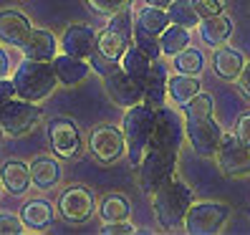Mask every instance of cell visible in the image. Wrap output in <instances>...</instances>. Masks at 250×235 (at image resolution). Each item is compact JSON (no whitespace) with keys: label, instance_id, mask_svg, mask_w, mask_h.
<instances>
[{"label":"cell","instance_id":"6da1fadb","mask_svg":"<svg viewBox=\"0 0 250 235\" xmlns=\"http://www.w3.org/2000/svg\"><path fill=\"white\" fill-rule=\"evenodd\" d=\"M192 202H195V192L185 180H180L177 174L165 180L152 192V210H154L159 228L180 230L185 225V215Z\"/></svg>","mask_w":250,"mask_h":235},{"label":"cell","instance_id":"7a4b0ae2","mask_svg":"<svg viewBox=\"0 0 250 235\" xmlns=\"http://www.w3.org/2000/svg\"><path fill=\"white\" fill-rule=\"evenodd\" d=\"M13 86H16V96L41 104L46 101L58 86L56 71L51 66V61H31L23 58V64L13 73Z\"/></svg>","mask_w":250,"mask_h":235},{"label":"cell","instance_id":"3957f363","mask_svg":"<svg viewBox=\"0 0 250 235\" xmlns=\"http://www.w3.org/2000/svg\"><path fill=\"white\" fill-rule=\"evenodd\" d=\"M152 129H154V109L149 104L139 101V104L129 107L124 111L122 134H124V142H126V157L134 167L142 162L146 147L152 142Z\"/></svg>","mask_w":250,"mask_h":235},{"label":"cell","instance_id":"277c9868","mask_svg":"<svg viewBox=\"0 0 250 235\" xmlns=\"http://www.w3.org/2000/svg\"><path fill=\"white\" fill-rule=\"evenodd\" d=\"M177 154L180 152L165 150V147H157V144L146 147L142 162L137 165V182L146 195H152L162 182L174 174V170H177Z\"/></svg>","mask_w":250,"mask_h":235},{"label":"cell","instance_id":"5b68a950","mask_svg":"<svg viewBox=\"0 0 250 235\" xmlns=\"http://www.w3.org/2000/svg\"><path fill=\"white\" fill-rule=\"evenodd\" d=\"M131 28H134V16L131 10H116L114 16H109L106 28L96 36V51L101 56L111 58V61H119L124 56V51L131 46Z\"/></svg>","mask_w":250,"mask_h":235},{"label":"cell","instance_id":"8992f818","mask_svg":"<svg viewBox=\"0 0 250 235\" xmlns=\"http://www.w3.org/2000/svg\"><path fill=\"white\" fill-rule=\"evenodd\" d=\"M230 220V205L205 200V202H192L185 215V233L189 235H215L225 228Z\"/></svg>","mask_w":250,"mask_h":235},{"label":"cell","instance_id":"52a82bcc","mask_svg":"<svg viewBox=\"0 0 250 235\" xmlns=\"http://www.w3.org/2000/svg\"><path fill=\"white\" fill-rule=\"evenodd\" d=\"M41 122V109L33 101L13 96L10 101L0 104V131L8 137H23L33 131Z\"/></svg>","mask_w":250,"mask_h":235},{"label":"cell","instance_id":"ba28073f","mask_svg":"<svg viewBox=\"0 0 250 235\" xmlns=\"http://www.w3.org/2000/svg\"><path fill=\"white\" fill-rule=\"evenodd\" d=\"M223 134H225V131H223V127L215 122L212 114L185 119V137H187L189 147H192L200 157H215Z\"/></svg>","mask_w":250,"mask_h":235},{"label":"cell","instance_id":"9c48e42d","mask_svg":"<svg viewBox=\"0 0 250 235\" xmlns=\"http://www.w3.org/2000/svg\"><path fill=\"white\" fill-rule=\"evenodd\" d=\"M182 142H185V116L167 104L154 109V129H152V142L149 144L180 152Z\"/></svg>","mask_w":250,"mask_h":235},{"label":"cell","instance_id":"30bf717a","mask_svg":"<svg viewBox=\"0 0 250 235\" xmlns=\"http://www.w3.org/2000/svg\"><path fill=\"white\" fill-rule=\"evenodd\" d=\"M215 159H217V170L228 174V177H245V174H250V144L240 142L235 137V131L223 134Z\"/></svg>","mask_w":250,"mask_h":235},{"label":"cell","instance_id":"8fae6325","mask_svg":"<svg viewBox=\"0 0 250 235\" xmlns=\"http://www.w3.org/2000/svg\"><path fill=\"white\" fill-rule=\"evenodd\" d=\"M89 150L91 154L104 165L116 162L124 152H126V142L122 134V127H114V124H96L89 131Z\"/></svg>","mask_w":250,"mask_h":235},{"label":"cell","instance_id":"7c38bea8","mask_svg":"<svg viewBox=\"0 0 250 235\" xmlns=\"http://www.w3.org/2000/svg\"><path fill=\"white\" fill-rule=\"evenodd\" d=\"M48 139H51L56 157H61V159H73L83 150L81 131L76 122L68 119V116H56V119L48 122Z\"/></svg>","mask_w":250,"mask_h":235},{"label":"cell","instance_id":"4fadbf2b","mask_svg":"<svg viewBox=\"0 0 250 235\" xmlns=\"http://www.w3.org/2000/svg\"><path fill=\"white\" fill-rule=\"evenodd\" d=\"M101 79H104V89H106L109 99L116 107L129 109V107L139 104V101H144V86L137 79H131L122 66L109 71L106 76H101Z\"/></svg>","mask_w":250,"mask_h":235},{"label":"cell","instance_id":"5bb4252c","mask_svg":"<svg viewBox=\"0 0 250 235\" xmlns=\"http://www.w3.org/2000/svg\"><path fill=\"white\" fill-rule=\"evenodd\" d=\"M96 210L94 205V195L89 187L83 185H71L66 187L61 197H58V213H61L66 220L71 223H83V220H89Z\"/></svg>","mask_w":250,"mask_h":235},{"label":"cell","instance_id":"9a60e30c","mask_svg":"<svg viewBox=\"0 0 250 235\" xmlns=\"http://www.w3.org/2000/svg\"><path fill=\"white\" fill-rule=\"evenodd\" d=\"M96 31L91 25H86V23H73L68 25L63 36H61V48L63 53H71V56H76V58H86L89 61V56L96 51Z\"/></svg>","mask_w":250,"mask_h":235},{"label":"cell","instance_id":"2e32d148","mask_svg":"<svg viewBox=\"0 0 250 235\" xmlns=\"http://www.w3.org/2000/svg\"><path fill=\"white\" fill-rule=\"evenodd\" d=\"M31 31H33V25H31L25 13L13 10V8L0 10V43L21 48Z\"/></svg>","mask_w":250,"mask_h":235},{"label":"cell","instance_id":"e0dca14e","mask_svg":"<svg viewBox=\"0 0 250 235\" xmlns=\"http://www.w3.org/2000/svg\"><path fill=\"white\" fill-rule=\"evenodd\" d=\"M53 71H56V79L61 86H79L86 81V76L91 73V66L86 58H76L71 53H56L53 61H51Z\"/></svg>","mask_w":250,"mask_h":235},{"label":"cell","instance_id":"ac0fdd59","mask_svg":"<svg viewBox=\"0 0 250 235\" xmlns=\"http://www.w3.org/2000/svg\"><path fill=\"white\" fill-rule=\"evenodd\" d=\"M21 51L23 58H31V61H53V56L58 53V41L46 28H33L23 41Z\"/></svg>","mask_w":250,"mask_h":235},{"label":"cell","instance_id":"d6986e66","mask_svg":"<svg viewBox=\"0 0 250 235\" xmlns=\"http://www.w3.org/2000/svg\"><path fill=\"white\" fill-rule=\"evenodd\" d=\"M200 38L205 41V46L210 48H217L223 43L230 41L232 31H235V23L228 13H217V16H210V18H200Z\"/></svg>","mask_w":250,"mask_h":235},{"label":"cell","instance_id":"ffe728a7","mask_svg":"<svg viewBox=\"0 0 250 235\" xmlns=\"http://www.w3.org/2000/svg\"><path fill=\"white\" fill-rule=\"evenodd\" d=\"M167 66L159 64V61H152V68L144 79V104H149L152 109H159L167 104Z\"/></svg>","mask_w":250,"mask_h":235},{"label":"cell","instance_id":"44dd1931","mask_svg":"<svg viewBox=\"0 0 250 235\" xmlns=\"http://www.w3.org/2000/svg\"><path fill=\"white\" fill-rule=\"evenodd\" d=\"M0 182H3V190H8L10 195H25L28 187H31V167L21 159H8L0 167Z\"/></svg>","mask_w":250,"mask_h":235},{"label":"cell","instance_id":"7402d4cb","mask_svg":"<svg viewBox=\"0 0 250 235\" xmlns=\"http://www.w3.org/2000/svg\"><path fill=\"white\" fill-rule=\"evenodd\" d=\"M245 66V58L238 48H230L228 43L215 48V56H212V68H215V76L223 79V81H235L240 76V71Z\"/></svg>","mask_w":250,"mask_h":235},{"label":"cell","instance_id":"603a6c76","mask_svg":"<svg viewBox=\"0 0 250 235\" xmlns=\"http://www.w3.org/2000/svg\"><path fill=\"white\" fill-rule=\"evenodd\" d=\"M21 220L25 228L43 230L53 223V205L48 200H28L21 208Z\"/></svg>","mask_w":250,"mask_h":235},{"label":"cell","instance_id":"cb8c5ba5","mask_svg":"<svg viewBox=\"0 0 250 235\" xmlns=\"http://www.w3.org/2000/svg\"><path fill=\"white\" fill-rule=\"evenodd\" d=\"M28 167H31V185L38 190H48L61 180V167L53 157H36Z\"/></svg>","mask_w":250,"mask_h":235},{"label":"cell","instance_id":"d4e9b609","mask_svg":"<svg viewBox=\"0 0 250 235\" xmlns=\"http://www.w3.org/2000/svg\"><path fill=\"white\" fill-rule=\"evenodd\" d=\"M202 91V84L197 76H187V73H177V76L167 79V96L174 101L177 107H185L195 94Z\"/></svg>","mask_w":250,"mask_h":235},{"label":"cell","instance_id":"484cf974","mask_svg":"<svg viewBox=\"0 0 250 235\" xmlns=\"http://www.w3.org/2000/svg\"><path fill=\"white\" fill-rule=\"evenodd\" d=\"M101 223H116V220H129L131 215V202L129 197L119 195V192H109L101 197L99 208H96Z\"/></svg>","mask_w":250,"mask_h":235},{"label":"cell","instance_id":"4316f807","mask_svg":"<svg viewBox=\"0 0 250 235\" xmlns=\"http://www.w3.org/2000/svg\"><path fill=\"white\" fill-rule=\"evenodd\" d=\"M119 66L129 73L131 79H137L139 84H144V79H146V73H149V68H152V58L146 56L142 48H137V46H129L126 51H124V56L119 58Z\"/></svg>","mask_w":250,"mask_h":235},{"label":"cell","instance_id":"83f0119b","mask_svg":"<svg viewBox=\"0 0 250 235\" xmlns=\"http://www.w3.org/2000/svg\"><path fill=\"white\" fill-rule=\"evenodd\" d=\"M189 46V28H182V25H174L169 23L165 28V33L159 36V48H162V56H174L180 53L182 48Z\"/></svg>","mask_w":250,"mask_h":235},{"label":"cell","instance_id":"f1b7e54d","mask_svg":"<svg viewBox=\"0 0 250 235\" xmlns=\"http://www.w3.org/2000/svg\"><path fill=\"white\" fill-rule=\"evenodd\" d=\"M167 16H169V23L182 25V28H197L200 25V16L192 5V0H172L167 5Z\"/></svg>","mask_w":250,"mask_h":235},{"label":"cell","instance_id":"f546056e","mask_svg":"<svg viewBox=\"0 0 250 235\" xmlns=\"http://www.w3.org/2000/svg\"><path fill=\"white\" fill-rule=\"evenodd\" d=\"M172 64L177 68V73H187V76H200L205 68V56L197 48H182L180 53L172 56Z\"/></svg>","mask_w":250,"mask_h":235},{"label":"cell","instance_id":"4dcf8cb0","mask_svg":"<svg viewBox=\"0 0 250 235\" xmlns=\"http://www.w3.org/2000/svg\"><path fill=\"white\" fill-rule=\"evenodd\" d=\"M137 23L144 28V31H149V33H154V36H162V33H165V28L169 25V16H167L165 8L146 5V8L139 10Z\"/></svg>","mask_w":250,"mask_h":235},{"label":"cell","instance_id":"1f68e13d","mask_svg":"<svg viewBox=\"0 0 250 235\" xmlns=\"http://www.w3.org/2000/svg\"><path fill=\"white\" fill-rule=\"evenodd\" d=\"M131 43H134L137 48H142L146 56L152 58V61H159L162 58V48H159V36L144 31V28L139 23H134V28H131Z\"/></svg>","mask_w":250,"mask_h":235},{"label":"cell","instance_id":"d6a6232c","mask_svg":"<svg viewBox=\"0 0 250 235\" xmlns=\"http://www.w3.org/2000/svg\"><path fill=\"white\" fill-rule=\"evenodd\" d=\"M86 3H89V8H94L99 16H114L116 10L129 8L134 0H86Z\"/></svg>","mask_w":250,"mask_h":235},{"label":"cell","instance_id":"836d02e7","mask_svg":"<svg viewBox=\"0 0 250 235\" xmlns=\"http://www.w3.org/2000/svg\"><path fill=\"white\" fill-rule=\"evenodd\" d=\"M25 225L21 215H13V213H0V235H23Z\"/></svg>","mask_w":250,"mask_h":235},{"label":"cell","instance_id":"e575fe53","mask_svg":"<svg viewBox=\"0 0 250 235\" xmlns=\"http://www.w3.org/2000/svg\"><path fill=\"white\" fill-rule=\"evenodd\" d=\"M225 3L228 0H192L200 18H210V16H217V13H225Z\"/></svg>","mask_w":250,"mask_h":235},{"label":"cell","instance_id":"d590c367","mask_svg":"<svg viewBox=\"0 0 250 235\" xmlns=\"http://www.w3.org/2000/svg\"><path fill=\"white\" fill-rule=\"evenodd\" d=\"M89 66L99 73V76H106L109 71H114V68H119V61H111V58H106V56H101L99 51H94L91 56H89Z\"/></svg>","mask_w":250,"mask_h":235},{"label":"cell","instance_id":"8d00e7d4","mask_svg":"<svg viewBox=\"0 0 250 235\" xmlns=\"http://www.w3.org/2000/svg\"><path fill=\"white\" fill-rule=\"evenodd\" d=\"M101 233H104V235H134L137 228L131 225L129 220H116V223H104Z\"/></svg>","mask_w":250,"mask_h":235},{"label":"cell","instance_id":"74e56055","mask_svg":"<svg viewBox=\"0 0 250 235\" xmlns=\"http://www.w3.org/2000/svg\"><path fill=\"white\" fill-rule=\"evenodd\" d=\"M235 137L245 144H250V111L238 116V122H235Z\"/></svg>","mask_w":250,"mask_h":235},{"label":"cell","instance_id":"f35d334b","mask_svg":"<svg viewBox=\"0 0 250 235\" xmlns=\"http://www.w3.org/2000/svg\"><path fill=\"white\" fill-rule=\"evenodd\" d=\"M235 86H238L240 96H245V99L250 101V61H245V66H243V71H240V76L235 79Z\"/></svg>","mask_w":250,"mask_h":235},{"label":"cell","instance_id":"ab89813d","mask_svg":"<svg viewBox=\"0 0 250 235\" xmlns=\"http://www.w3.org/2000/svg\"><path fill=\"white\" fill-rule=\"evenodd\" d=\"M13 96H16V86H13V79L3 76V79H0V104L10 101Z\"/></svg>","mask_w":250,"mask_h":235},{"label":"cell","instance_id":"60d3db41","mask_svg":"<svg viewBox=\"0 0 250 235\" xmlns=\"http://www.w3.org/2000/svg\"><path fill=\"white\" fill-rule=\"evenodd\" d=\"M8 71H10V58H8V53L3 48H0V79L8 76Z\"/></svg>","mask_w":250,"mask_h":235},{"label":"cell","instance_id":"b9f144b4","mask_svg":"<svg viewBox=\"0 0 250 235\" xmlns=\"http://www.w3.org/2000/svg\"><path fill=\"white\" fill-rule=\"evenodd\" d=\"M144 3H146V5H154V8H167L172 0H144Z\"/></svg>","mask_w":250,"mask_h":235},{"label":"cell","instance_id":"7bdbcfd3","mask_svg":"<svg viewBox=\"0 0 250 235\" xmlns=\"http://www.w3.org/2000/svg\"><path fill=\"white\" fill-rule=\"evenodd\" d=\"M0 195H3V182H0Z\"/></svg>","mask_w":250,"mask_h":235}]
</instances>
